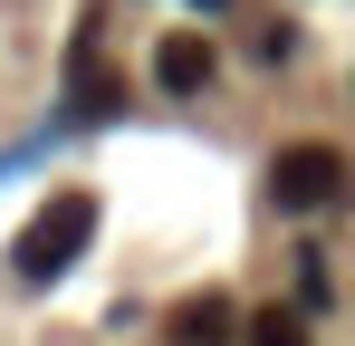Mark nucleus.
<instances>
[{
	"instance_id": "obj_1",
	"label": "nucleus",
	"mask_w": 355,
	"mask_h": 346,
	"mask_svg": "<svg viewBox=\"0 0 355 346\" xmlns=\"http://www.w3.org/2000/svg\"><path fill=\"white\" fill-rule=\"evenodd\" d=\"M87 240H96V192H49V202L19 222V240H10V279H19V288H49Z\"/></svg>"
},
{
	"instance_id": "obj_2",
	"label": "nucleus",
	"mask_w": 355,
	"mask_h": 346,
	"mask_svg": "<svg viewBox=\"0 0 355 346\" xmlns=\"http://www.w3.org/2000/svg\"><path fill=\"white\" fill-rule=\"evenodd\" d=\"M269 202H279V212H327V202H346V154H336V145H288V154L269 164Z\"/></svg>"
},
{
	"instance_id": "obj_3",
	"label": "nucleus",
	"mask_w": 355,
	"mask_h": 346,
	"mask_svg": "<svg viewBox=\"0 0 355 346\" xmlns=\"http://www.w3.org/2000/svg\"><path fill=\"white\" fill-rule=\"evenodd\" d=\"M154 77H164V97H202V87H211V39H202V29H173V39L154 49Z\"/></svg>"
},
{
	"instance_id": "obj_4",
	"label": "nucleus",
	"mask_w": 355,
	"mask_h": 346,
	"mask_svg": "<svg viewBox=\"0 0 355 346\" xmlns=\"http://www.w3.org/2000/svg\"><path fill=\"white\" fill-rule=\"evenodd\" d=\"M164 337H173V346H231V337H240V308L221 298V288H202V298H182V308H173Z\"/></svg>"
},
{
	"instance_id": "obj_5",
	"label": "nucleus",
	"mask_w": 355,
	"mask_h": 346,
	"mask_svg": "<svg viewBox=\"0 0 355 346\" xmlns=\"http://www.w3.org/2000/svg\"><path fill=\"white\" fill-rule=\"evenodd\" d=\"M240 337H250V346H307V318H297V308H259Z\"/></svg>"
},
{
	"instance_id": "obj_6",
	"label": "nucleus",
	"mask_w": 355,
	"mask_h": 346,
	"mask_svg": "<svg viewBox=\"0 0 355 346\" xmlns=\"http://www.w3.org/2000/svg\"><path fill=\"white\" fill-rule=\"evenodd\" d=\"M77 106H96V115L116 106V77H106V67H96V58H77Z\"/></svg>"
}]
</instances>
